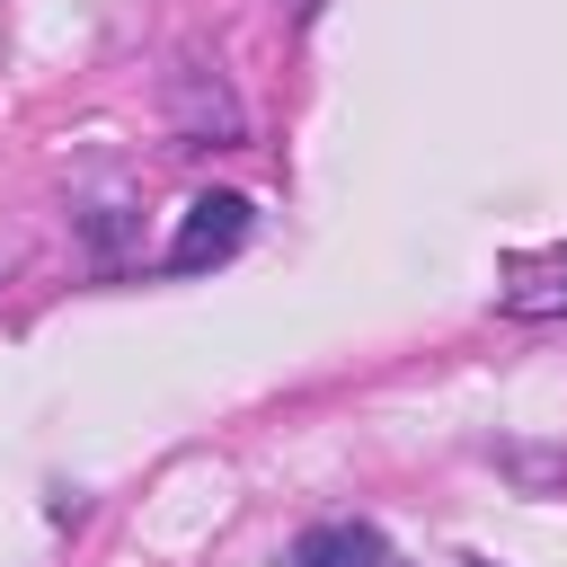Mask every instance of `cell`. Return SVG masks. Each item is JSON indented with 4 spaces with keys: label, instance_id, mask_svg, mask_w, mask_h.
<instances>
[{
    "label": "cell",
    "instance_id": "obj_1",
    "mask_svg": "<svg viewBox=\"0 0 567 567\" xmlns=\"http://www.w3.org/2000/svg\"><path fill=\"white\" fill-rule=\"evenodd\" d=\"M168 124H177V142H239L248 133V115H239V97H230V80L213 71V62H177V80H168Z\"/></svg>",
    "mask_w": 567,
    "mask_h": 567
},
{
    "label": "cell",
    "instance_id": "obj_3",
    "mask_svg": "<svg viewBox=\"0 0 567 567\" xmlns=\"http://www.w3.org/2000/svg\"><path fill=\"white\" fill-rule=\"evenodd\" d=\"M284 567H399V549H390L372 523H310Z\"/></svg>",
    "mask_w": 567,
    "mask_h": 567
},
{
    "label": "cell",
    "instance_id": "obj_5",
    "mask_svg": "<svg viewBox=\"0 0 567 567\" xmlns=\"http://www.w3.org/2000/svg\"><path fill=\"white\" fill-rule=\"evenodd\" d=\"M461 567H496V558H461Z\"/></svg>",
    "mask_w": 567,
    "mask_h": 567
},
{
    "label": "cell",
    "instance_id": "obj_2",
    "mask_svg": "<svg viewBox=\"0 0 567 567\" xmlns=\"http://www.w3.org/2000/svg\"><path fill=\"white\" fill-rule=\"evenodd\" d=\"M239 248H248V195H195V204L177 213L168 266H177V275H204V266H221V257H239Z\"/></svg>",
    "mask_w": 567,
    "mask_h": 567
},
{
    "label": "cell",
    "instance_id": "obj_4",
    "mask_svg": "<svg viewBox=\"0 0 567 567\" xmlns=\"http://www.w3.org/2000/svg\"><path fill=\"white\" fill-rule=\"evenodd\" d=\"M505 310L540 319V310H567V248H540V257H505V284H496Z\"/></svg>",
    "mask_w": 567,
    "mask_h": 567
}]
</instances>
